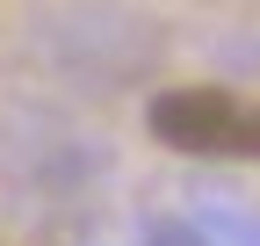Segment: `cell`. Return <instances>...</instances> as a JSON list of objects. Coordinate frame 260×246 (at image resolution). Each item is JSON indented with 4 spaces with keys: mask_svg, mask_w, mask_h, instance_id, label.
Wrapping results in <instances>:
<instances>
[{
    "mask_svg": "<svg viewBox=\"0 0 260 246\" xmlns=\"http://www.w3.org/2000/svg\"><path fill=\"white\" fill-rule=\"evenodd\" d=\"M152 138L188 160H260V109L232 87H167L152 95Z\"/></svg>",
    "mask_w": 260,
    "mask_h": 246,
    "instance_id": "cell-1",
    "label": "cell"
}]
</instances>
